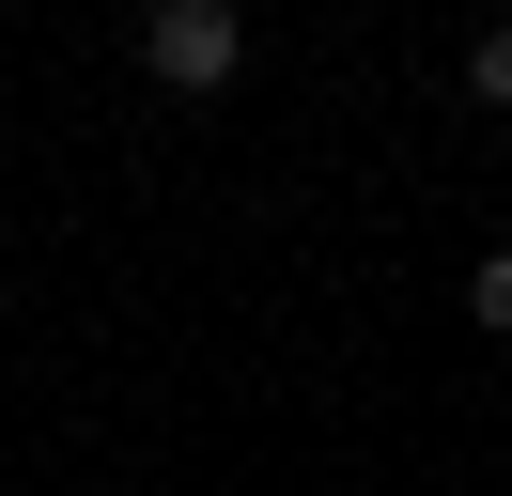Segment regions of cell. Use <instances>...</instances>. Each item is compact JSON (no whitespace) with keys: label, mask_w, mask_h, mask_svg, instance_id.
Segmentation results:
<instances>
[{"label":"cell","mask_w":512,"mask_h":496,"mask_svg":"<svg viewBox=\"0 0 512 496\" xmlns=\"http://www.w3.org/2000/svg\"><path fill=\"white\" fill-rule=\"evenodd\" d=\"M233 62H249V16H233V0H156V16H140V78L218 93Z\"/></svg>","instance_id":"obj_1"},{"label":"cell","mask_w":512,"mask_h":496,"mask_svg":"<svg viewBox=\"0 0 512 496\" xmlns=\"http://www.w3.org/2000/svg\"><path fill=\"white\" fill-rule=\"evenodd\" d=\"M466 93H481V109H512V16L481 31V47H466Z\"/></svg>","instance_id":"obj_2"},{"label":"cell","mask_w":512,"mask_h":496,"mask_svg":"<svg viewBox=\"0 0 512 496\" xmlns=\"http://www.w3.org/2000/svg\"><path fill=\"white\" fill-rule=\"evenodd\" d=\"M466 326H497V341H512V248H497V264H466Z\"/></svg>","instance_id":"obj_3"}]
</instances>
